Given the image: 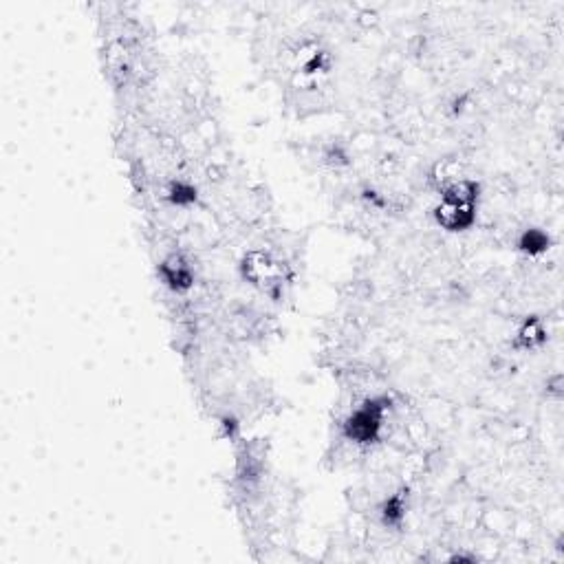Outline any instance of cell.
<instances>
[{"mask_svg": "<svg viewBox=\"0 0 564 564\" xmlns=\"http://www.w3.org/2000/svg\"><path fill=\"white\" fill-rule=\"evenodd\" d=\"M243 274L260 289H274L282 285V263L265 249H252L245 254Z\"/></svg>", "mask_w": 564, "mask_h": 564, "instance_id": "obj_1", "label": "cell"}]
</instances>
